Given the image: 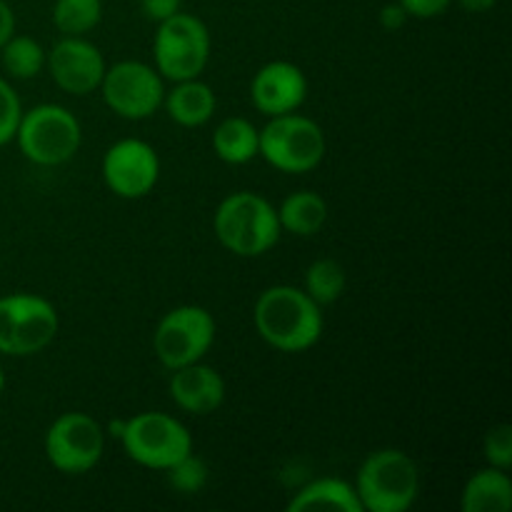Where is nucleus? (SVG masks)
I'll return each instance as SVG.
<instances>
[{
    "instance_id": "nucleus-7",
    "label": "nucleus",
    "mask_w": 512,
    "mask_h": 512,
    "mask_svg": "<svg viewBox=\"0 0 512 512\" xmlns=\"http://www.w3.org/2000/svg\"><path fill=\"white\" fill-rule=\"evenodd\" d=\"M120 443L130 460L153 470L173 468L193 453V435L178 418L165 413H140L125 420Z\"/></svg>"
},
{
    "instance_id": "nucleus-19",
    "label": "nucleus",
    "mask_w": 512,
    "mask_h": 512,
    "mask_svg": "<svg viewBox=\"0 0 512 512\" xmlns=\"http://www.w3.org/2000/svg\"><path fill=\"white\" fill-rule=\"evenodd\" d=\"M290 512L310 510H340V512H363L358 493L350 483L338 478H323L305 485L298 495L288 503Z\"/></svg>"
},
{
    "instance_id": "nucleus-28",
    "label": "nucleus",
    "mask_w": 512,
    "mask_h": 512,
    "mask_svg": "<svg viewBox=\"0 0 512 512\" xmlns=\"http://www.w3.org/2000/svg\"><path fill=\"white\" fill-rule=\"evenodd\" d=\"M140 8H143L145 18L155 20V23H163L165 18L175 15L180 10V0H140Z\"/></svg>"
},
{
    "instance_id": "nucleus-26",
    "label": "nucleus",
    "mask_w": 512,
    "mask_h": 512,
    "mask_svg": "<svg viewBox=\"0 0 512 512\" xmlns=\"http://www.w3.org/2000/svg\"><path fill=\"white\" fill-rule=\"evenodd\" d=\"M20 115H23V108H20L18 95L10 88L8 80L0 78V145L10 143L15 138Z\"/></svg>"
},
{
    "instance_id": "nucleus-5",
    "label": "nucleus",
    "mask_w": 512,
    "mask_h": 512,
    "mask_svg": "<svg viewBox=\"0 0 512 512\" xmlns=\"http://www.w3.org/2000/svg\"><path fill=\"white\" fill-rule=\"evenodd\" d=\"M15 140L20 145V153L30 163L53 168V165L68 163L78 153L83 130L68 108L43 103L20 115Z\"/></svg>"
},
{
    "instance_id": "nucleus-27",
    "label": "nucleus",
    "mask_w": 512,
    "mask_h": 512,
    "mask_svg": "<svg viewBox=\"0 0 512 512\" xmlns=\"http://www.w3.org/2000/svg\"><path fill=\"white\" fill-rule=\"evenodd\" d=\"M398 3L405 8L408 18L428 20V18H438V15H443L445 10L450 8L453 0H398Z\"/></svg>"
},
{
    "instance_id": "nucleus-20",
    "label": "nucleus",
    "mask_w": 512,
    "mask_h": 512,
    "mask_svg": "<svg viewBox=\"0 0 512 512\" xmlns=\"http://www.w3.org/2000/svg\"><path fill=\"white\" fill-rule=\"evenodd\" d=\"M213 150L228 165L250 163L258 155V128L245 118H225L213 133Z\"/></svg>"
},
{
    "instance_id": "nucleus-4",
    "label": "nucleus",
    "mask_w": 512,
    "mask_h": 512,
    "mask_svg": "<svg viewBox=\"0 0 512 512\" xmlns=\"http://www.w3.org/2000/svg\"><path fill=\"white\" fill-rule=\"evenodd\" d=\"M258 155L280 173H310L325 158V133L305 115H275L258 130Z\"/></svg>"
},
{
    "instance_id": "nucleus-31",
    "label": "nucleus",
    "mask_w": 512,
    "mask_h": 512,
    "mask_svg": "<svg viewBox=\"0 0 512 512\" xmlns=\"http://www.w3.org/2000/svg\"><path fill=\"white\" fill-rule=\"evenodd\" d=\"M458 3L463 5V8L468 10V13H485V10L493 8V5L498 3V0H458Z\"/></svg>"
},
{
    "instance_id": "nucleus-1",
    "label": "nucleus",
    "mask_w": 512,
    "mask_h": 512,
    "mask_svg": "<svg viewBox=\"0 0 512 512\" xmlns=\"http://www.w3.org/2000/svg\"><path fill=\"white\" fill-rule=\"evenodd\" d=\"M253 320L260 338L283 353H303L323 335L320 305L293 285H273L263 290L255 303Z\"/></svg>"
},
{
    "instance_id": "nucleus-18",
    "label": "nucleus",
    "mask_w": 512,
    "mask_h": 512,
    "mask_svg": "<svg viewBox=\"0 0 512 512\" xmlns=\"http://www.w3.org/2000/svg\"><path fill=\"white\" fill-rule=\"evenodd\" d=\"M278 220L280 228L288 230V233L300 235V238H310V235L320 233L323 225L328 223V203H325V198L320 193L298 190V193H290L280 203Z\"/></svg>"
},
{
    "instance_id": "nucleus-23",
    "label": "nucleus",
    "mask_w": 512,
    "mask_h": 512,
    "mask_svg": "<svg viewBox=\"0 0 512 512\" xmlns=\"http://www.w3.org/2000/svg\"><path fill=\"white\" fill-rule=\"evenodd\" d=\"M103 18V0H55L53 23L63 35H85Z\"/></svg>"
},
{
    "instance_id": "nucleus-29",
    "label": "nucleus",
    "mask_w": 512,
    "mask_h": 512,
    "mask_svg": "<svg viewBox=\"0 0 512 512\" xmlns=\"http://www.w3.org/2000/svg\"><path fill=\"white\" fill-rule=\"evenodd\" d=\"M405 23H408V13L400 3H388L380 10V25L385 30H400Z\"/></svg>"
},
{
    "instance_id": "nucleus-32",
    "label": "nucleus",
    "mask_w": 512,
    "mask_h": 512,
    "mask_svg": "<svg viewBox=\"0 0 512 512\" xmlns=\"http://www.w3.org/2000/svg\"><path fill=\"white\" fill-rule=\"evenodd\" d=\"M3 390H5V373L3 368H0V395H3Z\"/></svg>"
},
{
    "instance_id": "nucleus-11",
    "label": "nucleus",
    "mask_w": 512,
    "mask_h": 512,
    "mask_svg": "<svg viewBox=\"0 0 512 512\" xmlns=\"http://www.w3.org/2000/svg\"><path fill=\"white\" fill-rule=\"evenodd\" d=\"M105 430L85 413H65L45 433V458L65 475H83L100 463Z\"/></svg>"
},
{
    "instance_id": "nucleus-9",
    "label": "nucleus",
    "mask_w": 512,
    "mask_h": 512,
    "mask_svg": "<svg viewBox=\"0 0 512 512\" xmlns=\"http://www.w3.org/2000/svg\"><path fill=\"white\" fill-rule=\"evenodd\" d=\"M215 340V320L200 305H180L163 315L153 333V350L168 370L198 363Z\"/></svg>"
},
{
    "instance_id": "nucleus-24",
    "label": "nucleus",
    "mask_w": 512,
    "mask_h": 512,
    "mask_svg": "<svg viewBox=\"0 0 512 512\" xmlns=\"http://www.w3.org/2000/svg\"><path fill=\"white\" fill-rule=\"evenodd\" d=\"M165 473H168L170 485H173L178 493L195 495V493H200V490L205 488L210 470H208V465H205L203 458L188 453L183 460H178L173 468L165 470Z\"/></svg>"
},
{
    "instance_id": "nucleus-15",
    "label": "nucleus",
    "mask_w": 512,
    "mask_h": 512,
    "mask_svg": "<svg viewBox=\"0 0 512 512\" xmlns=\"http://www.w3.org/2000/svg\"><path fill=\"white\" fill-rule=\"evenodd\" d=\"M170 398L180 410L193 415H210L223 405L225 380L210 365L190 363L173 370L170 378Z\"/></svg>"
},
{
    "instance_id": "nucleus-8",
    "label": "nucleus",
    "mask_w": 512,
    "mask_h": 512,
    "mask_svg": "<svg viewBox=\"0 0 512 512\" xmlns=\"http://www.w3.org/2000/svg\"><path fill=\"white\" fill-rule=\"evenodd\" d=\"M58 313L53 303L33 293H13L0 298V353L35 355L58 335Z\"/></svg>"
},
{
    "instance_id": "nucleus-3",
    "label": "nucleus",
    "mask_w": 512,
    "mask_h": 512,
    "mask_svg": "<svg viewBox=\"0 0 512 512\" xmlns=\"http://www.w3.org/2000/svg\"><path fill=\"white\" fill-rule=\"evenodd\" d=\"M355 493L363 512H405L420 493L418 465L403 450H375L360 465Z\"/></svg>"
},
{
    "instance_id": "nucleus-13",
    "label": "nucleus",
    "mask_w": 512,
    "mask_h": 512,
    "mask_svg": "<svg viewBox=\"0 0 512 512\" xmlns=\"http://www.w3.org/2000/svg\"><path fill=\"white\" fill-rule=\"evenodd\" d=\"M45 68L60 90L70 95H88L100 88L108 65L98 45L88 43L83 35H65L48 53Z\"/></svg>"
},
{
    "instance_id": "nucleus-22",
    "label": "nucleus",
    "mask_w": 512,
    "mask_h": 512,
    "mask_svg": "<svg viewBox=\"0 0 512 512\" xmlns=\"http://www.w3.org/2000/svg\"><path fill=\"white\" fill-rule=\"evenodd\" d=\"M0 50H3L5 73L13 75V78L30 80L43 73L48 53H45L38 40L28 38V35H10L8 43Z\"/></svg>"
},
{
    "instance_id": "nucleus-12",
    "label": "nucleus",
    "mask_w": 512,
    "mask_h": 512,
    "mask_svg": "<svg viewBox=\"0 0 512 512\" xmlns=\"http://www.w3.org/2000/svg\"><path fill=\"white\" fill-rule=\"evenodd\" d=\"M160 178V158L153 145L138 138H125L110 145L103 155V180L110 193L125 200H138L153 193Z\"/></svg>"
},
{
    "instance_id": "nucleus-17",
    "label": "nucleus",
    "mask_w": 512,
    "mask_h": 512,
    "mask_svg": "<svg viewBox=\"0 0 512 512\" xmlns=\"http://www.w3.org/2000/svg\"><path fill=\"white\" fill-rule=\"evenodd\" d=\"M460 508L463 512H508L512 508V480L508 470L493 465L478 470L465 483Z\"/></svg>"
},
{
    "instance_id": "nucleus-21",
    "label": "nucleus",
    "mask_w": 512,
    "mask_h": 512,
    "mask_svg": "<svg viewBox=\"0 0 512 512\" xmlns=\"http://www.w3.org/2000/svg\"><path fill=\"white\" fill-rule=\"evenodd\" d=\"M345 288H348V275L345 268L333 258H320L305 273V293L323 308V305H333L343 298Z\"/></svg>"
},
{
    "instance_id": "nucleus-25",
    "label": "nucleus",
    "mask_w": 512,
    "mask_h": 512,
    "mask_svg": "<svg viewBox=\"0 0 512 512\" xmlns=\"http://www.w3.org/2000/svg\"><path fill=\"white\" fill-rule=\"evenodd\" d=\"M483 453L493 468L508 470L512 465V428L508 423L495 425L493 430H488L483 440Z\"/></svg>"
},
{
    "instance_id": "nucleus-16",
    "label": "nucleus",
    "mask_w": 512,
    "mask_h": 512,
    "mask_svg": "<svg viewBox=\"0 0 512 512\" xmlns=\"http://www.w3.org/2000/svg\"><path fill=\"white\" fill-rule=\"evenodd\" d=\"M165 110H168L170 120H175L183 128H200V125L208 123L215 113V100L213 88L208 83H203L200 78L190 80H178L175 88L170 93H165L163 98Z\"/></svg>"
},
{
    "instance_id": "nucleus-2",
    "label": "nucleus",
    "mask_w": 512,
    "mask_h": 512,
    "mask_svg": "<svg viewBox=\"0 0 512 512\" xmlns=\"http://www.w3.org/2000/svg\"><path fill=\"white\" fill-rule=\"evenodd\" d=\"M215 238L225 250L240 258H258L280 240L278 208L268 198L250 190L228 195L213 215Z\"/></svg>"
},
{
    "instance_id": "nucleus-6",
    "label": "nucleus",
    "mask_w": 512,
    "mask_h": 512,
    "mask_svg": "<svg viewBox=\"0 0 512 512\" xmlns=\"http://www.w3.org/2000/svg\"><path fill=\"white\" fill-rule=\"evenodd\" d=\"M155 70L163 78L190 80L200 78L210 60V33L208 25L190 13H175L158 23L153 40Z\"/></svg>"
},
{
    "instance_id": "nucleus-14",
    "label": "nucleus",
    "mask_w": 512,
    "mask_h": 512,
    "mask_svg": "<svg viewBox=\"0 0 512 512\" xmlns=\"http://www.w3.org/2000/svg\"><path fill=\"white\" fill-rule=\"evenodd\" d=\"M305 95H308V78L298 65L288 60H273L263 65L250 83L253 105L268 118L295 113L305 103Z\"/></svg>"
},
{
    "instance_id": "nucleus-30",
    "label": "nucleus",
    "mask_w": 512,
    "mask_h": 512,
    "mask_svg": "<svg viewBox=\"0 0 512 512\" xmlns=\"http://www.w3.org/2000/svg\"><path fill=\"white\" fill-rule=\"evenodd\" d=\"M13 33H15V13L5 0H0V48L8 43V38Z\"/></svg>"
},
{
    "instance_id": "nucleus-10",
    "label": "nucleus",
    "mask_w": 512,
    "mask_h": 512,
    "mask_svg": "<svg viewBox=\"0 0 512 512\" xmlns=\"http://www.w3.org/2000/svg\"><path fill=\"white\" fill-rule=\"evenodd\" d=\"M100 93L115 115L125 120H145L163 105V75L140 60H120L105 68Z\"/></svg>"
}]
</instances>
